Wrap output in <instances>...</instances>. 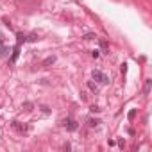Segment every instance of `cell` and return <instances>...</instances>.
<instances>
[{"label":"cell","mask_w":152,"mask_h":152,"mask_svg":"<svg viewBox=\"0 0 152 152\" xmlns=\"http://www.w3.org/2000/svg\"><path fill=\"white\" fill-rule=\"evenodd\" d=\"M11 127L18 132V134H21V136L29 132V125H27V123H21V122H18V120H13V122H11Z\"/></svg>","instance_id":"1"},{"label":"cell","mask_w":152,"mask_h":152,"mask_svg":"<svg viewBox=\"0 0 152 152\" xmlns=\"http://www.w3.org/2000/svg\"><path fill=\"white\" fill-rule=\"evenodd\" d=\"M91 79L97 81V82H100V84H107V82H109V77H107L104 72H100V70H93L91 72Z\"/></svg>","instance_id":"2"},{"label":"cell","mask_w":152,"mask_h":152,"mask_svg":"<svg viewBox=\"0 0 152 152\" xmlns=\"http://www.w3.org/2000/svg\"><path fill=\"white\" fill-rule=\"evenodd\" d=\"M63 127H64L66 131H77V129H79V123L73 120V118L68 116V118H64V120H63Z\"/></svg>","instance_id":"3"},{"label":"cell","mask_w":152,"mask_h":152,"mask_svg":"<svg viewBox=\"0 0 152 152\" xmlns=\"http://www.w3.org/2000/svg\"><path fill=\"white\" fill-rule=\"evenodd\" d=\"M18 57H20V45L14 47V50H13V54H11V57H9V64H14L18 61Z\"/></svg>","instance_id":"4"},{"label":"cell","mask_w":152,"mask_h":152,"mask_svg":"<svg viewBox=\"0 0 152 152\" xmlns=\"http://www.w3.org/2000/svg\"><path fill=\"white\" fill-rule=\"evenodd\" d=\"M86 88H88L93 95H97V93H99V86H97L93 81H88V82H86Z\"/></svg>","instance_id":"5"},{"label":"cell","mask_w":152,"mask_h":152,"mask_svg":"<svg viewBox=\"0 0 152 152\" xmlns=\"http://www.w3.org/2000/svg\"><path fill=\"white\" fill-rule=\"evenodd\" d=\"M54 63H56V56H48L47 59L41 63V66H43V68H48L50 64H54Z\"/></svg>","instance_id":"6"},{"label":"cell","mask_w":152,"mask_h":152,"mask_svg":"<svg viewBox=\"0 0 152 152\" xmlns=\"http://www.w3.org/2000/svg\"><path fill=\"white\" fill-rule=\"evenodd\" d=\"M100 123H102V122L99 120V118H88V125H90L91 129H95V127H99Z\"/></svg>","instance_id":"7"},{"label":"cell","mask_w":152,"mask_h":152,"mask_svg":"<svg viewBox=\"0 0 152 152\" xmlns=\"http://www.w3.org/2000/svg\"><path fill=\"white\" fill-rule=\"evenodd\" d=\"M32 107H34V106H32V102H23V104H21V109H23V111H27V113L32 111Z\"/></svg>","instance_id":"8"},{"label":"cell","mask_w":152,"mask_h":152,"mask_svg":"<svg viewBox=\"0 0 152 152\" xmlns=\"http://www.w3.org/2000/svg\"><path fill=\"white\" fill-rule=\"evenodd\" d=\"M150 79H147V81H145V88H143V93H145V95H149V93H150Z\"/></svg>","instance_id":"9"},{"label":"cell","mask_w":152,"mask_h":152,"mask_svg":"<svg viewBox=\"0 0 152 152\" xmlns=\"http://www.w3.org/2000/svg\"><path fill=\"white\" fill-rule=\"evenodd\" d=\"M16 38H18V45H21V43H25V41H27V38H25L21 32H18V34H16Z\"/></svg>","instance_id":"10"},{"label":"cell","mask_w":152,"mask_h":152,"mask_svg":"<svg viewBox=\"0 0 152 152\" xmlns=\"http://www.w3.org/2000/svg\"><path fill=\"white\" fill-rule=\"evenodd\" d=\"M100 47H102V50H104V54H107V43L106 41H100Z\"/></svg>","instance_id":"11"},{"label":"cell","mask_w":152,"mask_h":152,"mask_svg":"<svg viewBox=\"0 0 152 152\" xmlns=\"http://www.w3.org/2000/svg\"><path fill=\"white\" fill-rule=\"evenodd\" d=\"M90 111H91V113H100V107H99V106H91Z\"/></svg>","instance_id":"12"},{"label":"cell","mask_w":152,"mask_h":152,"mask_svg":"<svg viewBox=\"0 0 152 152\" xmlns=\"http://www.w3.org/2000/svg\"><path fill=\"white\" fill-rule=\"evenodd\" d=\"M95 38H97V36H95V34H91V32H88V34L84 36V40H95Z\"/></svg>","instance_id":"13"},{"label":"cell","mask_w":152,"mask_h":152,"mask_svg":"<svg viewBox=\"0 0 152 152\" xmlns=\"http://www.w3.org/2000/svg\"><path fill=\"white\" fill-rule=\"evenodd\" d=\"M99 56H100V50H93V52H91V57L99 59Z\"/></svg>","instance_id":"14"},{"label":"cell","mask_w":152,"mask_h":152,"mask_svg":"<svg viewBox=\"0 0 152 152\" xmlns=\"http://www.w3.org/2000/svg\"><path fill=\"white\" fill-rule=\"evenodd\" d=\"M38 40V36H36V34H30L29 38H27V41H36Z\"/></svg>","instance_id":"15"},{"label":"cell","mask_w":152,"mask_h":152,"mask_svg":"<svg viewBox=\"0 0 152 152\" xmlns=\"http://www.w3.org/2000/svg\"><path fill=\"white\" fill-rule=\"evenodd\" d=\"M134 116H136V111H134V109H131V111H129V120H132Z\"/></svg>","instance_id":"16"},{"label":"cell","mask_w":152,"mask_h":152,"mask_svg":"<svg viewBox=\"0 0 152 152\" xmlns=\"http://www.w3.org/2000/svg\"><path fill=\"white\" fill-rule=\"evenodd\" d=\"M63 149H64V150H70L72 145H70V143H64V145H63Z\"/></svg>","instance_id":"17"},{"label":"cell","mask_w":152,"mask_h":152,"mask_svg":"<svg viewBox=\"0 0 152 152\" xmlns=\"http://www.w3.org/2000/svg\"><path fill=\"white\" fill-rule=\"evenodd\" d=\"M125 72H127V64L123 63V64H122V73H125Z\"/></svg>","instance_id":"18"},{"label":"cell","mask_w":152,"mask_h":152,"mask_svg":"<svg viewBox=\"0 0 152 152\" xmlns=\"http://www.w3.org/2000/svg\"><path fill=\"white\" fill-rule=\"evenodd\" d=\"M2 45H4V34L0 32V47H2Z\"/></svg>","instance_id":"19"}]
</instances>
